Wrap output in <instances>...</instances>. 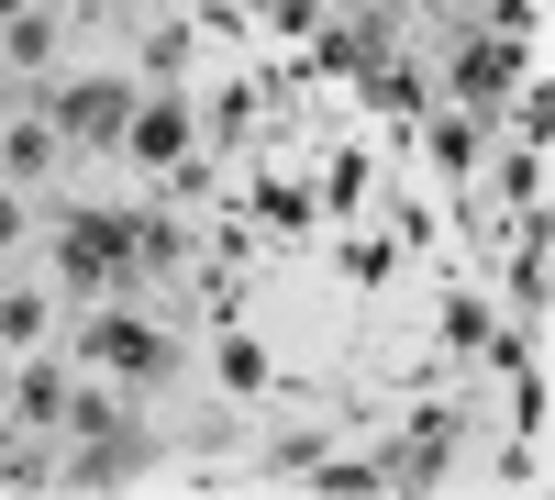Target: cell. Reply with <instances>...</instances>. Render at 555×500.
<instances>
[{
    "label": "cell",
    "mask_w": 555,
    "mask_h": 500,
    "mask_svg": "<svg viewBox=\"0 0 555 500\" xmlns=\"http://www.w3.org/2000/svg\"><path fill=\"white\" fill-rule=\"evenodd\" d=\"M78 356H89V379H112V389H156V379H178V334L145 323V311H122V300L78 323Z\"/></svg>",
    "instance_id": "6da1fadb"
},
{
    "label": "cell",
    "mask_w": 555,
    "mask_h": 500,
    "mask_svg": "<svg viewBox=\"0 0 555 500\" xmlns=\"http://www.w3.org/2000/svg\"><path fill=\"white\" fill-rule=\"evenodd\" d=\"M34 101H44V123H56L67 156H122V123H133L145 89L133 78H67V89H34Z\"/></svg>",
    "instance_id": "7a4b0ae2"
},
{
    "label": "cell",
    "mask_w": 555,
    "mask_h": 500,
    "mask_svg": "<svg viewBox=\"0 0 555 500\" xmlns=\"http://www.w3.org/2000/svg\"><path fill=\"white\" fill-rule=\"evenodd\" d=\"M56 279L89 300V290H122L133 279V211H67L56 222Z\"/></svg>",
    "instance_id": "3957f363"
},
{
    "label": "cell",
    "mask_w": 555,
    "mask_h": 500,
    "mask_svg": "<svg viewBox=\"0 0 555 500\" xmlns=\"http://www.w3.org/2000/svg\"><path fill=\"white\" fill-rule=\"evenodd\" d=\"M444 78H455V112H500V101L533 78V56H522V34H467Z\"/></svg>",
    "instance_id": "277c9868"
},
{
    "label": "cell",
    "mask_w": 555,
    "mask_h": 500,
    "mask_svg": "<svg viewBox=\"0 0 555 500\" xmlns=\"http://www.w3.org/2000/svg\"><path fill=\"white\" fill-rule=\"evenodd\" d=\"M378 67H389V12H356V23H322L311 56L278 78V89H300V78H378Z\"/></svg>",
    "instance_id": "5b68a950"
},
{
    "label": "cell",
    "mask_w": 555,
    "mask_h": 500,
    "mask_svg": "<svg viewBox=\"0 0 555 500\" xmlns=\"http://www.w3.org/2000/svg\"><path fill=\"white\" fill-rule=\"evenodd\" d=\"M201 145V123H190V101H178V89H145V101H133V123H122V156L145 167V178H167L178 156Z\"/></svg>",
    "instance_id": "8992f818"
},
{
    "label": "cell",
    "mask_w": 555,
    "mask_h": 500,
    "mask_svg": "<svg viewBox=\"0 0 555 500\" xmlns=\"http://www.w3.org/2000/svg\"><path fill=\"white\" fill-rule=\"evenodd\" d=\"M455 445H467V423H455V412H411V434L378 457V489H434V478L455 467Z\"/></svg>",
    "instance_id": "52a82bcc"
},
{
    "label": "cell",
    "mask_w": 555,
    "mask_h": 500,
    "mask_svg": "<svg viewBox=\"0 0 555 500\" xmlns=\"http://www.w3.org/2000/svg\"><path fill=\"white\" fill-rule=\"evenodd\" d=\"M67 400H78L67 356H34V368L12 379V423H23V434H67Z\"/></svg>",
    "instance_id": "ba28073f"
},
{
    "label": "cell",
    "mask_w": 555,
    "mask_h": 500,
    "mask_svg": "<svg viewBox=\"0 0 555 500\" xmlns=\"http://www.w3.org/2000/svg\"><path fill=\"white\" fill-rule=\"evenodd\" d=\"M0 167H12L23 190H44V178L67 167V145H56V123H44V101H34V112H23L12 133H0Z\"/></svg>",
    "instance_id": "9c48e42d"
},
{
    "label": "cell",
    "mask_w": 555,
    "mask_h": 500,
    "mask_svg": "<svg viewBox=\"0 0 555 500\" xmlns=\"http://www.w3.org/2000/svg\"><path fill=\"white\" fill-rule=\"evenodd\" d=\"M178 267H190V222L133 211V279H178Z\"/></svg>",
    "instance_id": "30bf717a"
},
{
    "label": "cell",
    "mask_w": 555,
    "mask_h": 500,
    "mask_svg": "<svg viewBox=\"0 0 555 500\" xmlns=\"http://www.w3.org/2000/svg\"><path fill=\"white\" fill-rule=\"evenodd\" d=\"M245 222H267V234H311V190H289V178H256V190H245Z\"/></svg>",
    "instance_id": "8fae6325"
},
{
    "label": "cell",
    "mask_w": 555,
    "mask_h": 500,
    "mask_svg": "<svg viewBox=\"0 0 555 500\" xmlns=\"http://www.w3.org/2000/svg\"><path fill=\"white\" fill-rule=\"evenodd\" d=\"M423 145L444 178H478V112H423Z\"/></svg>",
    "instance_id": "7c38bea8"
},
{
    "label": "cell",
    "mask_w": 555,
    "mask_h": 500,
    "mask_svg": "<svg viewBox=\"0 0 555 500\" xmlns=\"http://www.w3.org/2000/svg\"><path fill=\"white\" fill-rule=\"evenodd\" d=\"M366 190H378V167H366L356 145H334V156H322V190H311V211H356Z\"/></svg>",
    "instance_id": "4fadbf2b"
},
{
    "label": "cell",
    "mask_w": 555,
    "mask_h": 500,
    "mask_svg": "<svg viewBox=\"0 0 555 500\" xmlns=\"http://www.w3.org/2000/svg\"><path fill=\"white\" fill-rule=\"evenodd\" d=\"M211 379L234 389V400H256V389H267V345H256V334H222V345H211Z\"/></svg>",
    "instance_id": "5bb4252c"
},
{
    "label": "cell",
    "mask_w": 555,
    "mask_h": 500,
    "mask_svg": "<svg viewBox=\"0 0 555 500\" xmlns=\"http://www.w3.org/2000/svg\"><path fill=\"white\" fill-rule=\"evenodd\" d=\"M0 56H12V67L34 78L44 56H56V12H12V23H0Z\"/></svg>",
    "instance_id": "9a60e30c"
},
{
    "label": "cell",
    "mask_w": 555,
    "mask_h": 500,
    "mask_svg": "<svg viewBox=\"0 0 555 500\" xmlns=\"http://www.w3.org/2000/svg\"><path fill=\"white\" fill-rule=\"evenodd\" d=\"M489 190L512 201V211H544V145H512V156H500V178H489Z\"/></svg>",
    "instance_id": "2e32d148"
},
{
    "label": "cell",
    "mask_w": 555,
    "mask_h": 500,
    "mask_svg": "<svg viewBox=\"0 0 555 500\" xmlns=\"http://www.w3.org/2000/svg\"><path fill=\"white\" fill-rule=\"evenodd\" d=\"M366 101H378L389 123H423V67H378V78H366Z\"/></svg>",
    "instance_id": "e0dca14e"
},
{
    "label": "cell",
    "mask_w": 555,
    "mask_h": 500,
    "mask_svg": "<svg viewBox=\"0 0 555 500\" xmlns=\"http://www.w3.org/2000/svg\"><path fill=\"white\" fill-rule=\"evenodd\" d=\"M245 133H256V78H234L211 101V145H245Z\"/></svg>",
    "instance_id": "ac0fdd59"
},
{
    "label": "cell",
    "mask_w": 555,
    "mask_h": 500,
    "mask_svg": "<svg viewBox=\"0 0 555 500\" xmlns=\"http://www.w3.org/2000/svg\"><path fill=\"white\" fill-rule=\"evenodd\" d=\"M389 267H400V245H389V234H345V279H356V290H378Z\"/></svg>",
    "instance_id": "d6986e66"
},
{
    "label": "cell",
    "mask_w": 555,
    "mask_h": 500,
    "mask_svg": "<svg viewBox=\"0 0 555 500\" xmlns=\"http://www.w3.org/2000/svg\"><path fill=\"white\" fill-rule=\"evenodd\" d=\"M44 334V290H0V345H34Z\"/></svg>",
    "instance_id": "ffe728a7"
},
{
    "label": "cell",
    "mask_w": 555,
    "mask_h": 500,
    "mask_svg": "<svg viewBox=\"0 0 555 500\" xmlns=\"http://www.w3.org/2000/svg\"><path fill=\"white\" fill-rule=\"evenodd\" d=\"M544 133H555V89L533 78V89H522V101H512V145H544Z\"/></svg>",
    "instance_id": "44dd1931"
},
{
    "label": "cell",
    "mask_w": 555,
    "mask_h": 500,
    "mask_svg": "<svg viewBox=\"0 0 555 500\" xmlns=\"http://www.w3.org/2000/svg\"><path fill=\"white\" fill-rule=\"evenodd\" d=\"M178 67H190V23H156L145 34V78H178Z\"/></svg>",
    "instance_id": "7402d4cb"
},
{
    "label": "cell",
    "mask_w": 555,
    "mask_h": 500,
    "mask_svg": "<svg viewBox=\"0 0 555 500\" xmlns=\"http://www.w3.org/2000/svg\"><path fill=\"white\" fill-rule=\"evenodd\" d=\"M267 23H278V34H300V44H311V34H322V0H267Z\"/></svg>",
    "instance_id": "603a6c76"
},
{
    "label": "cell",
    "mask_w": 555,
    "mask_h": 500,
    "mask_svg": "<svg viewBox=\"0 0 555 500\" xmlns=\"http://www.w3.org/2000/svg\"><path fill=\"white\" fill-rule=\"evenodd\" d=\"M12 234H23V201H12V190H0V245H12Z\"/></svg>",
    "instance_id": "cb8c5ba5"
},
{
    "label": "cell",
    "mask_w": 555,
    "mask_h": 500,
    "mask_svg": "<svg viewBox=\"0 0 555 500\" xmlns=\"http://www.w3.org/2000/svg\"><path fill=\"white\" fill-rule=\"evenodd\" d=\"M12 12H34V0H0V23H12Z\"/></svg>",
    "instance_id": "d4e9b609"
}]
</instances>
